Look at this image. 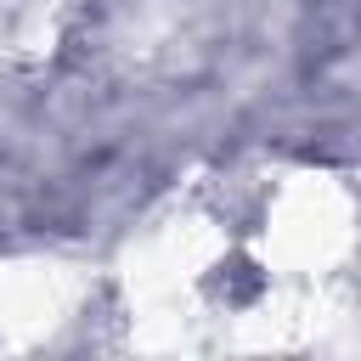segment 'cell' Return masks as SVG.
Listing matches in <instances>:
<instances>
[{"instance_id": "obj_1", "label": "cell", "mask_w": 361, "mask_h": 361, "mask_svg": "<svg viewBox=\"0 0 361 361\" xmlns=\"http://www.w3.org/2000/svg\"><path fill=\"white\" fill-rule=\"evenodd\" d=\"M265 288H327L361 271V192L322 164H293L254 186L237 226Z\"/></svg>"}, {"instance_id": "obj_2", "label": "cell", "mask_w": 361, "mask_h": 361, "mask_svg": "<svg viewBox=\"0 0 361 361\" xmlns=\"http://www.w3.org/2000/svg\"><path fill=\"white\" fill-rule=\"evenodd\" d=\"M96 305V271L45 254V248H0V344H56Z\"/></svg>"}]
</instances>
